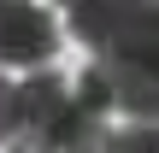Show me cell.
I'll return each mask as SVG.
<instances>
[{
	"mask_svg": "<svg viewBox=\"0 0 159 153\" xmlns=\"http://www.w3.org/2000/svg\"><path fill=\"white\" fill-rule=\"evenodd\" d=\"M71 106H77L71 83L53 77V71H35L30 83H18V130H12L6 153H59Z\"/></svg>",
	"mask_w": 159,
	"mask_h": 153,
	"instance_id": "obj_1",
	"label": "cell"
},
{
	"mask_svg": "<svg viewBox=\"0 0 159 153\" xmlns=\"http://www.w3.org/2000/svg\"><path fill=\"white\" fill-rule=\"evenodd\" d=\"M59 53V24L35 0H12L0 12V65H47Z\"/></svg>",
	"mask_w": 159,
	"mask_h": 153,
	"instance_id": "obj_2",
	"label": "cell"
},
{
	"mask_svg": "<svg viewBox=\"0 0 159 153\" xmlns=\"http://www.w3.org/2000/svg\"><path fill=\"white\" fill-rule=\"evenodd\" d=\"M106 59H136V65H159V0H124L106 41L94 47Z\"/></svg>",
	"mask_w": 159,
	"mask_h": 153,
	"instance_id": "obj_3",
	"label": "cell"
},
{
	"mask_svg": "<svg viewBox=\"0 0 159 153\" xmlns=\"http://www.w3.org/2000/svg\"><path fill=\"white\" fill-rule=\"evenodd\" d=\"M94 65L106 71V88H112V112H130V118H159V65L106 59V53H94Z\"/></svg>",
	"mask_w": 159,
	"mask_h": 153,
	"instance_id": "obj_4",
	"label": "cell"
},
{
	"mask_svg": "<svg viewBox=\"0 0 159 153\" xmlns=\"http://www.w3.org/2000/svg\"><path fill=\"white\" fill-rule=\"evenodd\" d=\"M77 100V94H71ZM106 147V112H89V106H71L65 118V136H59V153H100Z\"/></svg>",
	"mask_w": 159,
	"mask_h": 153,
	"instance_id": "obj_5",
	"label": "cell"
},
{
	"mask_svg": "<svg viewBox=\"0 0 159 153\" xmlns=\"http://www.w3.org/2000/svg\"><path fill=\"white\" fill-rule=\"evenodd\" d=\"M100 153H159V118H136L130 130H106Z\"/></svg>",
	"mask_w": 159,
	"mask_h": 153,
	"instance_id": "obj_6",
	"label": "cell"
},
{
	"mask_svg": "<svg viewBox=\"0 0 159 153\" xmlns=\"http://www.w3.org/2000/svg\"><path fill=\"white\" fill-rule=\"evenodd\" d=\"M12 130H18V83L0 71V147L12 142Z\"/></svg>",
	"mask_w": 159,
	"mask_h": 153,
	"instance_id": "obj_7",
	"label": "cell"
},
{
	"mask_svg": "<svg viewBox=\"0 0 159 153\" xmlns=\"http://www.w3.org/2000/svg\"><path fill=\"white\" fill-rule=\"evenodd\" d=\"M6 6H12V0H0V12H6Z\"/></svg>",
	"mask_w": 159,
	"mask_h": 153,
	"instance_id": "obj_8",
	"label": "cell"
}]
</instances>
